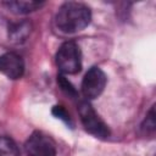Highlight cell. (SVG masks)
Here are the masks:
<instances>
[{
	"instance_id": "1",
	"label": "cell",
	"mask_w": 156,
	"mask_h": 156,
	"mask_svg": "<svg viewBox=\"0 0 156 156\" xmlns=\"http://www.w3.org/2000/svg\"><path fill=\"white\" fill-rule=\"evenodd\" d=\"M91 20L90 9L77 1L65 2L56 13V26L63 33H76L84 29Z\"/></svg>"
},
{
	"instance_id": "2",
	"label": "cell",
	"mask_w": 156,
	"mask_h": 156,
	"mask_svg": "<svg viewBox=\"0 0 156 156\" xmlns=\"http://www.w3.org/2000/svg\"><path fill=\"white\" fill-rule=\"evenodd\" d=\"M56 65L65 74H74L82 68V52L74 41L63 43L56 54Z\"/></svg>"
},
{
	"instance_id": "3",
	"label": "cell",
	"mask_w": 156,
	"mask_h": 156,
	"mask_svg": "<svg viewBox=\"0 0 156 156\" xmlns=\"http://www.w3.org/2000/svg\"><path fill=\"white\" fill-rule=\"evenodd\" d=\"M78 111H79L80 121H82L84 128L90 134H93V135H95L98 138H108L110 130H108L107 126L96 115L94 108L87 101H83V102L79 104Z\"/></svg>"
},
{
	"instance_id": "4",
	"label": "cell",
	"mask_w": 156,
	"mask_h": 156,
	"mask_svg": "<svg viewBox=\"0 0 156 156\" xmlns=\"http://www.w3.org/2000/svg\"><path fill=\"white\" fill-rule=\"evenodd\" d=\"M24 147L28 156H56L55 141L41 132H34L26 141Z\"/></svg>"
},
{
	"instance_id": "5",
	"label": "cell",
	"mask_w": 156,
	"mask_h": 156,
	"mask_svg": "<svg viewBox=\"0 0 156 156\" xmlns=\"http://www.w3.org/2000/svg\"><path fill=\"white\" fill-rule=\"evenodd\" d=\"M106 76L99 67H91L82 82V93L87 99L98 98L105 89Z\"/></svg>"
},
{
	"instance_id": "6",
	"label": "cell",
	"mask_w": 156,
	"mask_h": 156,
	"mask_svg": "<svg viewBox=\"0 0 156 156\" xmlns=\"http://www.w3.org/2000/svg\"><path fill=\"white\" fill-rule=\"evenodd\" d=\"M0 72L10 79L21 78L24 72V62L16 52H6L0 56Z\"/></svg>"
},
{
	"instance_id": "7",
	"label": "cell",
	"mask_w": 156,
	"mask_h": 156,
	"mask_svg": "<svg viewBox=\"0 0 156 156\" xmlns=\"http://www.w3.org/2000/svg\"><path fill=\"white\" fill-rule=\"evenodd\" d=\"M4 5L15 13H29L40 9L44 2L39 1H6Z\"/></svg>"
},
{
	"instance_id": "8",
	"label": "cell",
	"mask_w": 156,
	"mask_h": 156,
	"mask_svg": "<svg viewBox=\"0 0 156 156\" xmlns=\"http://www.w3.org/2000/svg\"><path fill=\"white\" fill-rule=\"evenodd\" d=\"M0 156H21L16 143L9 136H0Z\"/></svg>"
},
{
	"instance_id": "9",
	"label": "cell",
	"mask_w": 156,
	"mask_h": 156,
	"mask_svg": "<svg viewBox=\"0 0 156 156\" xmlns=\"http://www.w3.org/2000/svg\"><path fill=\"white\" fill-rule=\"evenodd\" d=\"M28 29L29 28H28L27 23H20V24H16V26L11 27L10 32H11V35H12L13 39L20 40V39H23L28 34V32H29Z\"/></svg>"
},
{
	"instance_id": "10",
	"label": "cell",
	"mask_w": 156,
	"mask_h": 156,
	"mask_svg": "<svg viewBox=\"0 0 156 156\" xmlns=\"http://www.w3.org/2000/svg\"><path fill=\"white\" fill-rule=\"evenodd\" d=\"M58 83H60V85H61V88L67 93V94H69V95H76V89L73 88V85L63 77V76H58Z\"/></svg>"
},
{
	"instance_id": "11",
	"label": "cell",
	"mask_w": 156,
	"mask_h": 156,
	"mask_svg": "<svg viewBox=\"0 0 156 156\" xmlns=\"http://www.w3.org/2000/svg\"><path fill=\"white\" fill-rule=\"evenodd\" d=\"M144 128H146V130H154L155 129V108H154V106L151 107L149 115L146 116Z\"/></svg>"
},
{
	"instance_id": "12",
	"label": "cell",
	"mask_w": 156,
	"mask_h": 156,
	"mask_svg": "<svg viewBox=\"0 0 156 156\" xmlns=\"http://www.w3.org/2000/svg\"><path fill=\"white\" fill-rule=\"evenodd\" d=\"M52 113L57 117V118H61V119H63L65 122H69L71 119H69V116L67 115V112L65 111V108L62 107V106H55L54 107V110H52Z\"/></svg>"
}]
</instances>
